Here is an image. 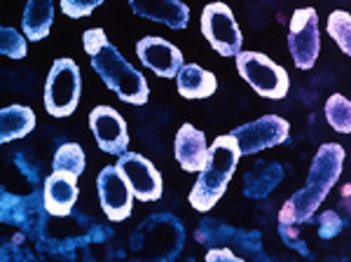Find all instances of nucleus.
Masks as SVG:
<instances>
[{"label":"nucleus","instance_id":"f257e3e1","mask_svg":"<svg viewBox=\"0 0 351 262\" xmlns=\"http://www.w3.org/2000/svg\"><path fill=\"white\" fill-rule=\"evenodd\" d=\"M344 167V147L339 143H326L319 147V152L314 155L311 162L307 183L302 190H298L295 195L286 202V206L279 213V232L284 237L286 243L300 248L298 239V227L307 223L311 215L316 213V209L324 204L328 192L332 190V185L337 183L339 174Z\"/></svg>","mask_w":351,"mask_h":262},{"label":"nucleus","instance_id":"a878e982","mask_svg":"<svg viewBox=\"0 0 351 262\" xmlns=\"http://www.w3.org/2000/svg\"><path fill=\"white\" fill-rule=\"evenodd\" d=\"M206 260L208 262H216V260H232V262H239L232 250H225V248H216V250H208L206 253Z\"/></svg>","mask_w":351,"mask_h":262},{"label":"nucleus","instance_id":"0eeeda50","mask_svg":"<svg viewBox=\"0 0 351 262\" xmlns=\"http://www.w3.org/2000/svg\"><path fill=\"white\" fill-rule=\"evenodd\" d=\"M202 33L211 47L223 56H237L241 52V31L234 14L225 3H211L202 12Z\"/></svg>","mask_w":351,"mask_h":262},{"label":"nucleus","instance_id":"f8f14e48","mask_svg":"<svg viewBox=\"0 0 351 262\" xmlns=\"http://www.w3.org/2000/svg\"><path fill=\"white\" fill-rule=\"evenodd\" d=\"M136 54H138L141 64L145 68H150V71L160 78H176L185 64L183 52L160 36L141 38L138 45H136Z\"/></svg>","mask_w":351,"mask_h":262},{"label":"nucleus","instance_id":"dca6fc26","mask_svg":"<svg viewBox=\"0 0 351 262\" xmlns=\"http://www.w3.org/2000/svg\"><path fill=\"white\" fill-rule=\"evenodd\" d=\"M176 84H178V94L183 99H208L218 89L216 75L197 64H183L176 75Z\"/></svg>","mask_w":351,"mask_h":262},{"label":"nucleus","instance_id":"393cba45","mask_svg":"<svg viewBox=\"0 0 351 262\" xmlns=\"http://www.w3.org/2000/svg\"><path fill=\"white\" fill-rule=\"evenodd\" d=\"M344 227V220L339 218L335 211H326L324 215L319 218V237L321 239H332L335 235H339Z\"/></svg>","mask_w":351,"mask_h":262},{"label":"nucleus","instance_id":"6ab92c4d","mask_svg":"<svg viewBox=\"0 0 351 262\" xmlns=\"http://www.w3.org/2000/svg\"><path fill=\"white\" fill-rule=\"evenodd\" d=\"M54 21V3L52 0H28L24 8V19H21V28L24 36L33 43L47 38L49 28Z\"/></svg>","mask_w":351,"mask_h":262},{"label":"nucleus","instance_id":"a211bd4d","mask_svg":"<svg viewBox=\"0 0 351 262\" xmlns=\"http://www.w3.org/2000/svg\"><path fill=\"white\" fill-rule=\"evenodd\" d=\"M284 178V169L276 162H258L256 167L246 174L243 180V195L251 199H263L267 197L276 185Z\"/></svg>","mask_w":351,"mask_h":262},{"label":"nucleus","instance_id":"423d86ee","mask_svg":"<svg viewBox=\"0 0 351 262\" xmlns=\"http://www.w3.org/2000/svg\"><path fill=\"white\" fill-rule=\"evenodd\" d=\"M288 49L300 71H309L321 52L319 14L314 8H300L288 24Z\"/></svg>","mask_w":351,"mask_h":262},{"label":"nucleus","instance_id":"aec40b11","mask_svg":"<svg viewBox=\"0 0 351 262\" xmlns=\"http://www.w3.org/2000/svg\"><path fill=\"white\" fill-rule=\"evenodd\" d=\"M326 119L339 134H351V104L344 94H330L326 101Z\"/></svg>","mask_w":351,"mask_h":262},{"label":"nucleus","instance_id":"39448f33","mask_svg":"<svg viewBox=\"0 0 351 262\" xmlns=\"http://www.w3.org/2000/svg\"><path fill=\"white\" fill-rule=\"evenodd\" d=\"M234 59H237V71H239V75L246 80L260 96L279 101L288 94L291 78H288L286 68L274 64L269 56H265L260 52H239Z\"/></svg>","mask_w":351,"mask_h":262},{"label":"nucleus","instance_id":"20e7f679","mask_svg":"<svg viewBox=\"0 0 351 262\" xmlns=\"http://www.w3.org/2000/svg\"><path fill=\"white\" fill-rule=\"evenodd\" d=\"M82 94L80 68L73 59H56L45 82V110L52 117H68L75 112Z\"/></svg>","mask_w":351,"mask_h":262},{"label":"nucleus","instance_id":"ddd939ff","mask_svg":"<svg viewBox=\"0 0 351 262\" xmlns=\"http://www.w3.org/2000/svg\"><path fill=\"white\" fill-rule=\"evenodd\" d=\"M77 178L80 176L71 174V171H52L45 178V190H43V202L45 211L56 218H64L73 211L77 202Z\"/></svg>","mask_w":351,"mask_h":262},{"label":"nucleus","instance_id":"2eb2a0df","mask_svg":"<svg viewBox=\"0 0 351 262\" xmlns=\"http://www.w3.org/2000/svg\"><path fill=\"white\" fill-rule=\"evenodd\" d=\"M173 152H176V162L180 164V169L188 171V174H199L208 155L204 131L195 129L192 124H183V127L178 129V134H176Z\"/></svg>","mask_w":351,"mask_h":262},{"label":"nucleus","instance_id":"5701e85b","mask_svg":"<svg viewBox=\"0 0 351 262\" xmlns=\"http://www.w3.org/2000/svg\"><path fill=\"white\" fill-rule=\"evenodd\" d=\"M26 36H21L16 28L3 26L0 28V54L10 56V59H24L28 56V45Z\"/></svg>","mask_w":351,"mask_h":262},{"label":"nucleus","instance_id":"4be33fe9","mask_svg":"<svg viewBox=\"0 0 351 262\" xmlns=\"http://www.w3.org/2000/svg\"><path fill=\"white\" fill-rule=\"evenodd\" d=\"M326 28H328V36L337 43V47L344 54H351V14L344 12V10H335V12L328 16Z\"/></svg>","mask_w":351,"mask_h":262},{"label":"nucleus","instance_id":"b1692460","mask_svg":"<svg viewBox=\"0 0 351 262\" xmlns=\"http://www.w3.org/2000/svg\"><path fill=\"white\" fill-rule=\"evenodd\" d=\"M101 3H106V0H61V10H64V14L71 16V19H84V16L92 14Z\"/></svg>","mask_w":351,"mask_h":262},{"label":"nucleus","instance_id":"1a4fd4ad","mask_svg":"<svg viewBox=\"0 0 351 262\" xmlns=\"http://www.w3.org/2000/svg\"><path fill=\"white\" fill-rule=\"evenodd\" d=\"M115 167L127 178L138 202H157L162 197V174L150 159L138 152H122Z\"/></svg>","mask_w":351,"mask_h":262},{"label":"nucleus","instance_id":"9b49d317","mask_svg":"<svg viewBox=\"0 0 351 262\" xmlns=\"http://www.w3.org/2000/svg\"><path fill=\"white\" fill-rule=\"evenodd\" d=\"M89 127L94 131V139L99 147L108 155H117L127 152L129 147V131L127 122L115 108L110 106H96L89 112Z\"/></svg>","mask_w":351,"mask_h":262},{"label":"nucleus","instance_id":"f03ea898","mask_svg":"<svg viewBox=\"0 0 351 262\" xmlns=\"http://www.w3.org/2000/svg\"><path fill=\"white\" fill-rule=\"evenodd\" d=\"M84 52L92 59V68L101 75L106 87L115 92L124 104L143 106L148 104L150 87L148 80L122 56L120 49L106 38L104 28H89L82 36Z\"/></svg>","mask_w":351,"mask_h":262},{"label":"nucleus","instance_id":"7ed1b4c3","mask_svg":"<svg viewBox=\"0 0 351 262\" xmlns=\"http://www.w3.org/2000/svg\"><path fill=\"white\" fill-rule=\"evenodd\" d=\"M239 143H237V139L232 134L218 136L213 141V145L208 147L204 169L199 171V178H197V183L190 192V204L199 213L211 211L218 204V199L225 195L232 176L237 171V164H239Z\"/></svg>","mask_w":351,"mask_h":262},{"label":"nucleus","instance_id":"412c9836","mask_svg":"<svg viewBox=\"0 0 351 262\" xmlns=\"http://www.w3.org/2000/svg\"><path fill=\"white\" fill-rule=\"evenodd\" d=\"M84 164H87V159H84L82 147L77 143H64L56 150L52 167L54 171H71V174H75V176H82Z\"/></svg>","mask_w":351,"mask_h":262},{"label":"nucleus","instance_id":"f3484780","mask_svg":"<svg viewBox=\"0 0 351 262\" xmlns=\"http://www.w3.org/2000/svg\"><path fill=\"white\" fill-rule=\"evenodd\" d=\"M36 129V112L26 106H8L0 110V143L24 139Z\"/></svg>","mask_w":351,"mask_h":262},{"label":"nucleus","instance_id":"4468645a","mask_svg":"<svg viewBox=\"0 0 351 262\" xmlns=\"http://www.w3.org/2000/svg\"><path fill=\"white\" fill-rule=\"evenodd\" d=\"M134 14L157 21L173 31H183L190 21V8L183 0H129Z\"/></svg>","mask_w":351,"mask_h":262},{"label":"nucleus","instance_id":"6e6552de","mask_svg":"<svg viewBox=\"0 0 351 262\" xmlns=\"http://www.w3.org/2000/svg\"><path fill=\"white\" fill-rule=\"evenodd\" d=\"M232 136L239 143L241 155H256L260 150L281 145L291 136V127L284 117L279 115H263L248 124H241L232 131Z\"/></svg>","mask_w":351,"mask_h":262},{"label":"nucleus","instance_id":"9d476101","mask_svg":"<svg viewBox=\"0 0 351 262\" xmlns=\"http://www.w3.org/2000/svg\"><path fill=\"white\" fill-rule=\"evenodd\" d=\"M96 187H99L101 206L104 213L108 215L112 223H120L132 215L134 209V190L129 187L127 178L117 171V167H104L96 178Z\"/></svg>","mask_w":351,"mask_h":262}]
</instances>
